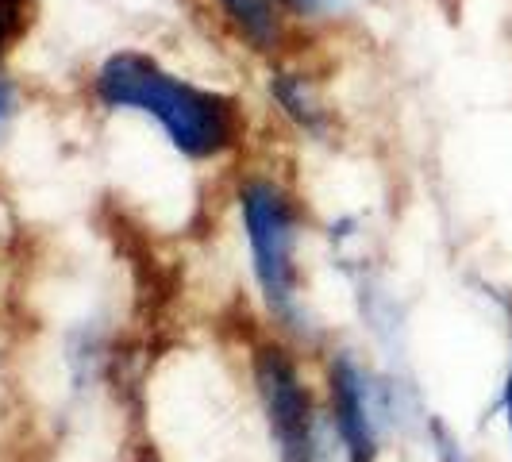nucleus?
Wrapping results in <instances>:
<instances>
[{"label":"nucleus","mask_w":512,"mask_h":462,"mask_svg":"<svg viewBox=\"0 0 512 462\" xmlns=\"http://www.w3.org/2000/svg\"><path fill=\"white\" fill-rule=\"evenodd\" d=\"M93 89L104 108L154 116L170 143L189 158H220L239 143V108L231 97L166 74L147 54H112L97 70Z\"/></svg>","instance_id":"obj_1"},{"label":"nucleus","mask_w":512,"mask_h":462,"mask_svg":"<svg viewBox=\"0 0 512 462\" xmlns=\"http://www.w3.org/2000/svg\"><path fill=\"white\" fill-rule=\"evenodd\" d=\"M239 208L247 224V243L255 258V278L270 312L285 328H301L297 305V208L282 185L251 178L239 189Z\"/></svg>","instance_id":"obj_2"},{"label":"nucleus","mask_w":512,"mask_h":462,"mask_svg":"<svg viewBox=\"0 0 512 462\" xmlns=\"http://www.w3.org/2000/svg\"><path fill=\"white\" fill-rule=\"evenodd\" d=\"M255 385L262 409L270 420V432L278 443L282 462H312V436H316V412L308 401V389L297 374V362L282 347L266 343L255 351Z\"/></svg>","instance_id":"obj_3"},{"label":"nucleus","mask_w":512,"mask_h":462,"mask_svg":"<svg viewBox=\"0 0 512 462\" xmlns=\"http://www.w3.org/2000/svg\"><path fill=\"white\" fill-rule=\"evenodd\" d=\"M332 424L351 462H378L382 428L389 420V393L351 355H335L328 370Z\"/></svg>","instance_id":"obj_4"},{"label":"nucleus","mask_w":512,"mask_h":462,"mask_svg":"<svg viewBox=\"0 0 512 462\" xmlns=\"http://www.w3.org/2000/svg\"><path fill=\"white\" fill-rule=\"evenodd\" d=\"M216 4L251 51L274 54L282 47V16L274 0H216Z\"/></svg>","instance_id":"obj_5"},{"label":"nucleus","mask_w":512,"mask_h":462,"mask_svg":"<svg viewBox=\"0 0 512 462\" xmlns=\"http://www.w3.org/2000/svg\"><path fill=\"white\" fill-rule=\"evenodd\" d=\"M270 93H274V101L282 104V112L297 128L312 131V135H324V128H328V108L320 104V97H316V89L305 81V74H274L270 77Z\"/></svg>","instance_id":"obj_6"},{"label":"nucleus","mask_w":512,"mask_h":462,"mask_svg":"<svg viewBox=\"0 0 512 462\" xmlns=\"http://www.w3.org/2000/svg\"><path fill=\"white\" fill-rule=\"evenodd\" d=\"M24 27H27V0H0V58L24 35Z\"/></svg>","instance_id":"obj_7"},{"label":"nucleus","mask_w":512,"mask_h":462,"mask_svg":"<svg viewBox=\"0 0 512 462\" xmlns=\"http://www.w3.org/2000/svg\"><path fill=\"white\" fill-rule=\"evenodd\" d=\"M432 443H436V459L439 462H466V455H462V443L439 420H432Z\"/></svg>","instance_id":"obj_8"},{"label":"nucleus","mask_w":512,"mask_h":462,"mask_svg":"<svg viewBox=\"0 0 512 462\" xmlns=\"http://www.w3.org/2000/svg\"><path fill=\"white\" fill-rule=\"evenodd\" d=\"M12 108H16V89L0 77V128H4V120L12 116Z\"/></svg>","instance_id":"obj_9"},{"label":"nucleus","mask_w":512,"mask_h":462,"mask_svg":"<svg viewBox=\"0 0 512 462\" xmlns=\"http://www.w3.org/2000/svg\"><path fill=\"white\" fill-rule=\"evenodd\" d=\"M285 8H293V12H301V16H312V12H320L328 0H282Z\"/></svg>","instance_id":"obj_10"},{"label":"nucleus","mask_w":512,"mask_h":462,"mask_svg":"<svg viewBox=\"0 0 512 462\" xmlns=\"http://www.w3.org/2000/svg\"><path fill=\"white\" fill-rule=\"evenodd\" d=\"M501 409H505V424H509V439H512V366H509V378H505V393H501Z\"/></svg>","instance_id":"obj_11"},{"label":"nucleus","mask_w":512,"mask_h":462,"mask_svg":"<svg viewBox=\"0 0 512 462\" xmlns=\"http://www.w3.org/2000/svg\"><path fill=\"white\" fill-rule=\"evenodd\" d=\"M139 462H158V459H151V455H147V459H139Z\"/></svg>","instance_id":"obj_12"}]
</instances>
